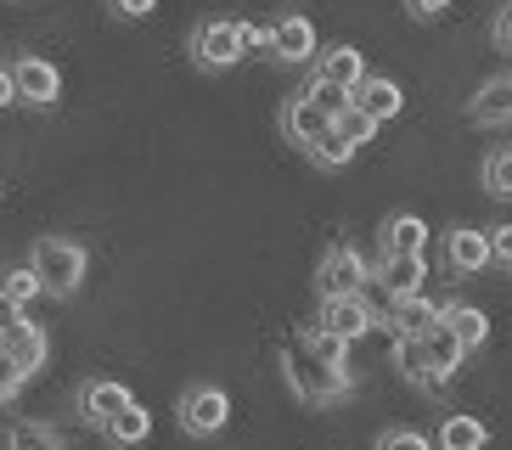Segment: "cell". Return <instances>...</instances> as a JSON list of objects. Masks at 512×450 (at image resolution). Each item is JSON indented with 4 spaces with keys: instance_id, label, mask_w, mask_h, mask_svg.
<instances>
[{
    "instance_id": "ffe728a7",
    "label": "cell",
    "mask_w": 512,
    "mask_h": 450,
    "mask_svg": "<svg viewBox=\"0 0 512 450\" xmlns=\"http://www.w3.org/2000/svg\"><path fill=\"white\" fill-rule=\"evenodd\" d=\"M484 445H490V428H484L473 411H451V417L439 422L434 450H484Z\"/></svg>"
},
{
    "instance_id": "6da1fadb",
    "label": "cell",
    "mask_w": 512,
    "mask_h": 450,
    "mask_svg": "<svg viewBox=\"0 0 512 450\" xmlns=\"http://www.w3.org/2000/svg\"><path fill=\"white\" fill-rule=\"evenodd\" d=\"M282 377H287V389L299 394L304 405H338L344 394H355V372L321 360L304 338H293V344L282 349Z\"/></svg>"
},
{
    "instance_id": "9c48e42d",
    "label": "cell",
    "mask_w": 512,
    "mask_h": 450,
    "mask_svg": "<svg viewBox=\"0 0 512 450\" xmlns=\"http://www.w3.org/2000/svg\"><path fill=\"white\" fill-rule=\"evenodd\" d=\"M332 124H338V119H332V113L316 102V96H310V90H293V96L282 102V135L293 141V147H304V152L316 147Z\"/></svg>"
},
{
    "instance_id": "d4e9b609",
    "label": "cell",
    "mask_w": 512,
    "mask_h": 450,
    "mask_svg": "<svg viewBox=\"0 0 512 450\" xmlns=\"http://www.w3.org/2000/svg\"><path fill=\"white\" fill-rule=\"evenodd\" d=\"M355 152H361V147H355V141H349V135L338 130V124H332V130L321 135L316 147H310V164H316V169H344L349 158H355Z\"/></svg>"
},
{
    "instance_id": "44dd1931",
    "label": "cell",
    "mask_w": 512,
    "mask_h": 450,
    "mask_svg": "<svg viewBox=\"0 0 512 450\" xmlns=\"http://www.w3.org/2000/svg\"><path fill=\"white\" fill-rule=\"evenodd\" d=\"M389 321H394V332H400V338H428V332L439 327V304L434 299H394L389 304Z\"/></svg>"
},
{
    "instance_id": "4fadbf2b",
    "label": "cell",
    "mask_w": 512,
    "mask_h": 450,
    "mask_svg": "<svg viewBox=\"0 0 512 450\" xmlns=\"http://www.w3.org/2000/svg\"><path fill=\"white\" fill-rule=\"evenodd\" d=\"M349 107H355V113H366L372 124H389V119H400V113H406V90L394 85L389 74H366L361 90L349 96Z\"/></svg>"
},
{
    "instance_id": "7402d4cb",
    "label": "cell",
    "mask_w": 512,
    "mask_h": 450,
    "mask_svg": "<svg viewBox=\"0 0 512 450\" xmlns=\"http://www.w3.org/2000/svg\"><path fill=\"white\" fill-rule=\"evenodd\" d=\"M147 434H152V411H147L141 400H136V405H124L119 417H113V422L102 428V439H107V445H119V450L147 445Z\"/></svg>"
},
{
    "instance_id": "f1b7e54d",
    "label": "cell",
    "mask_w": 512,
    "mask_h": 450,
    "mask_svg": "<svg viewBox=\"0 0 512 450\" xmlns=\"http://www.w3.org/2000/svg\"><path fill=\"white\" fill-rule=\"evenodd\" d=\"M304 90H310V96H316V102L327 107L332 119H344V113H349V90H338V85H321V79H310Z\"/></svg>"
},
{
    "instance_id": "836d02e7",
    "label": "cell",
    "mask_w": 512,
    "mask_h": 450,
    "mask_svg": "<svg viewBox=\"0 0 512 450\" xmlns=\"http://www.w3.org/2000/svg\"><path fill=\"white\" fill-rule=\"evenodd\" d=\"M490 254L496 265H512V225H490Z\"/></svg>"
},
{
    "instance_id": "ac0fdd59",
    "label": "cell",
    "mask_w": 512,
    "mask_h": 450,
    "mask_svg": "<svg viewBox=\"0 0 512 450\" xmlns=\"http://www.w3.org/2000/svg\"><path fill=\"white\" fill-rule=\"evenodd\" d=\"M372 276L383 282L389 304H394V299H417V293H422V276H428V259H383Z\"/></svg>"
},
{
    "instance_id": "603a6c76",
    "label": "cell",
    "mask_w": 512,
    "mask_h": 450,
    "mask_svg": "<svg viewBox=\"0 0 512 450\" xmlns=\"http://www.w3.org/2000/svg\"><path fill=\"white\" fill-rule=\"evenodd\" d=\"M6 450H68V445H62V434L51 428V422L17 417L12 428H6Z\"/></svg>"
},
{
    "instance_id": "74e56055",
    "label": "cell",
    "mask_w": 512,
    "mask_h": 450,
    "mask_svg": "<svg viewBox=\"0 0 512 450\" xmlns=\"http://www.w3.org/2000/svg\"><path fill=\"white\" fill-rule=\"evenodd\" d=\"M445 6H451V0H406V12H411V17H422V23H428V17H439Z\"/></svg>"
},
{
    "instance_id": "3957f363",
    "label": "cell",
    "mask_w": 512,
    "mask_h": 450,
    "mask_svg": "<svg viewBox=\"0 0 512 450\" xmlns=\"http://www.w3.org/2000/svg\"><path fill=\"white\" fill-rule=\"evenodd\" d=\"M186 51H192V62L203 68V74H231L248 51H242V23L237 17H203L192 29V40H186Z\"/></svg>"
},
{
    "instance_id": "9a60e30c",
    "label": "cell",
    "mask_w": 512,
    "mask_h": 450,
    "mask_svg": "<svg viewBox=\"0 0 512 450\" xmlns=\"http://www.w3.org/2000/svg\"><path fill=\"white\" fill-rule=\"evenodd\" d=\"M377 242H383V259H422L428 254V220L422 214H389Z\"/></svg>"
},
{
    "instance_id": "f546056e",
    "label": "cell",
    "mask_w": 512,
    "mask_h": 450,
    "mask_svg": "<svg viewBox=\"0 0 512 450\" xmlns=\"http://www.w3.org/2000/svg\"><path fill=\"white\" fill-rule=\"evenodd\" d=\"M23 383H29V377L17 372V366H12V355L0 349V405H6V400H17V394H23Z\"/></svg>"
},
{
    "instance_id": "4316f807",
    "label": "cell",
    "mask_w": 512,
    "mask_h": 450,
    "mask_svg": "<svg viewBox=\"0 0 512 450\" xmlns=\"http://www.w3.org/2000/svg\"><path fill=\"white\" fill-rule=\"evenodd\" d=\"M299 338L316 349L321 360H332V366H349V344H344V338H332L327 327H310V332H299Z\"/></svg>"
},
{
    "instance_id": "484cf974",
    "label": "cell",
    "mask_w": 512,
    "mask_h": 450,
    "mask_svg": "<svg viewBox=\"0 0 512 450\" xmlns=\"http://www.w3.org/2000/svg\"><path fill=\"white\" fill-rule=\"evenodd\" d=\"M484 192L512 197V147H496L490 158H484Z\"/></svg>"
},
{
    "instance_id": "8d00e7d4",
    "label": "cell",
    "mask_w": 512,
    "mask_h": 450,
    "mask_svg": "<svg viewBox=\"0 0 512 450\" xmlns=\"http://www.w3.org/2000/svg\"><path fill=\"white\" fill-rule=\"evenodd\" d=\"M496 45H501V51H512V0L496 12Z\"/></svg>"
},
{
    "instance_id": "8992f818",
    "label": "cell",
    "mask_w": 512,
    "mask_h": 450,
    "mask_svg": "<svg viewBox=\"0 0 512 450\" xmlns=\"http://www.w3.org/2000/svg\"><path fill=\"white\" fill-rule=\"evenodd\" d=\"M439 259H445V270H451L456 282L479 276L484 265H496V254H490V231H479V225H451L445 242H439Z\"/></svg>"
},
{
    "instance_id": "30bf717a",
    "label": "cell",
    "mask_w": 512,
    "mask_h": 450,
    "mask_svg": "<svg viewBox=\"0 0 512 450\" xmlns=\"http://www.w3.org/2000/svg\"><path fill=\"white\" fill-rule=\"evenodd\" d=\"M12 79H17V102L23 107H57V96H62L57 62L23 51V57H12Z\"/></svg>"
},
{
    "instance_id": "277c9868",
    "label": "cell",
    "mask_w": 512,
    "mask_h": 450,
    "mask_svg": "<svg viewBox=\"0 0 512 450\" xmlns=\"http://www.w3.org/2000/svg\"><path fill=\"white\" fill-rule=\"evenodd\" d=\"M175 417H181V428L192 439H214V434H226V422H231V394L220 383H192L181 394V405H175Z\"/></svg>"
},
{
    "instance_id": "cb8c5ba5",
    "label": "cell",
    "mask_w": 512,
    "mask_h": 450,
    "mask_svg": "<svg viewBox=\"0 0 512 450\" xmlns=\"http://www.w3.org/2000/svg\"><path fill=\"white\" fill-rule=\"evenodd\" d=\"M0 293L29 310V304L46 293V282H40V270H34V265H6V270H0Z\"/></svg>"
},
{
    "instance_id": "7c38bea8",
    "label": "cell",
    "mask_w": 512,
    "mask_h": 450,
    "mask_svg": "<svg viewBox=\"0 0 512 450\" xmlns=\"http://www.w3.org/2000/svg\"><path fill=\"white\" fill-rule=\"evenodd\" d=\"M316 327H327L332 338H344V344H361L366 332L377 327V315H372V304H366V299H321Z\"/></svg>"
},
{
    "instance_id": "83f0119b",
    "label": "cell",
    "mask_w": 512,
    "mask_h": 450,
    "mask_svg": "<svg viewBox=\"0 0 512 450\" xmlns=\"http://www.w3.org/2000/svg\"><path fill=\"white\" fill-rule=\"evenodd\" d=\"M372 450H434V439L422 434V428H383Z\"/></svg>"
},
{
    "instance_id": "8fae6325",
    "label": "cell",
    "mask_w": 512,
    "mask_h": 450,
    "mask_svg": "<svg viewBox=\"0 0 512 450\" xmlns=\"http://www.w3.org/2000/svg\"><path fill=\"white\" fill-rule=\"evenodd\" d=\"M372 74L366 68V51H355L349 40H338V45H321V57H316V68H310V79H321V85H338V90H361V79Z\"/></svg>"
},
{
    "instance_id": "d6a6232c",
    "label": "cell",
    "mask_w": 512,
    "mask_h": 450,
    "mask_svg": "<svg viewBox=\"0 0 512 450\" xmlns=\"http://www.w3.org/2000/svg\"><path fill=\"white\" fill-rule=\"evenodd\" d=\"M242 51H248V57H254V51L271 57V29H265V23H242Z\"/></svg>"
},
{
    "instance_id": "1f68e13d",
    "label": "cell",
    "mask_w": 512,
    "mask_h": 450,
    "mask_svg": "<svg viewBox=\"0 0 512 450\" xmlns=\"http://www.w3.org/2000/svg\"><path fill=\"white\" fill-rule=\"evenodd\" d=\"M113 6V17H124V23H147L152 12H158V0H107Z\"/></svg>"
},
{
    "instance_id": "5b68a950",
    "label": "cell",
    "mask_w": 512,
    "mask_h": 450,
    "mask_svg": "<svg viewBox=\"0 0 512 450\" xmlns=\"http://www.w3.org/2000/svg\"><path fill=\"white\" fill-rule=\"evenodd\" d=\"M366 282H372V265L361 259V248H355V242L327 248V259H321V270H316L321 299H361Z\"/></svg>"
},
{
    "instance_id": "e0dca14e",
    "label": "cell",
    "mask_w": 512,
    "mask_h": 450,
    "mask_svg": "<svg viewBox=\"0 0 512 450\" xmlns=\"http://www.w3.org/2000/svg\"><path fill=\"white\" fill-rule=\"evenodd\" d=\"M467 119L473 124H512V74L484 79V90L467 102Z\"/></svg>"
},
{
    "instance_id": "2e32d148",
    "label": "cell",
    "mask_w": 512,
    "mask_h": 450,
    "mask_svg": "<svg viewBox=\"0 0 512 450\" xmlns=\"http://www.w3.org/2000/svg\"><path fill=\"white\" fill-rule=\"evenodd\" d=\"M439 327H451V338L467 349V355L490 344V315H484L479 304H462V299L439 304Z\"/></svg>"
},
{
    "instance_id": "4dcf8cb0",
    "label": "cell",
    "mask_w": 512,
    "mask_h": 450,
    "mask_svg": "<svg viewBox=\"0 0 512 450\" xmlns=\"http://www.w3.org/2000/svg\"><path fill=\"white\" fill-rule=\"evenodd\" d=\"M338 130H344L349 141H355V147H366V141H372V135H377V124L366 119V113H355V107H349L344 119H338Z\"/></svg>"
},
{
    "instance_id": "ba28073f",
    "label": "cell",
    "mask_w": 512,
    "mask_h": 450,
    "mask_svg": "<svg viewBox=\"0 0 512 450\" xmlns=\"http://www.w3.org/2000/svg\"><path fill=\"white\" fill-rule=\"evenodd\" d=\"M124 405H136V394L124 389L119 377H85V383H79V394H74V411H79V422H91L96 434H102L107 422L119 417Z\"/></svg>"
},
{
    "instance_id": "5bb4252c",
    "label": "cell",
    "mask_w": 512,
    "mask_h": 450,
    "mask_svg": "<svg viewBox=\"0 0 512 450\" xmlns=\"http://www.w3.org/2000/svg\"><path fill=\"white\" fill-rule=\"evenodd\" d=\"M0 349L12 355V366H17L23 377L46 372V360H51V338H46V327H40V321H23V327H12L6 338H0Z\"/></svg>"
},
{
    "instance_id": "7a4b0ae2",
    "label": "cell",
    "mask_w": 512,
    "mask_h": 450,
    "mask_svg": "<svg viewBox=\"0 0 512 450\" xmlns=\"http://www.w3.org/2000/svg\"><path fill=\"white\" fill-rule=\"evenodd\" d=\"M29 265L40 270V282H46L51 299H74L79 287H85L91 254H85V242H74V237H34Z\"/></svg>"
},
{
    "instance_id": "e575fe53",
    "label": "cell",
    "mask_w": 512,
    "mask_h": 450,
    "mask_svg": "<svg viewBox=\"0 0 512 450\" xmlns=\"http://www.w3.org/2000/svg\"><path fill=\"white\" fill-rule=\"evenodd\" d=\"M23 321H29V315H23V304H12L6 293H0V338H6L12 327H23Z\"/></svg>"
},
{
    "instance_id": "d590c367",
    "label": "cell",
    "mask_w": 512,
    "mask_h": 450,
    "mask_svg": "<svg viewBox=\"0 0 512 450\" xmlns=\"http://www.w3.org/2000/svg\"><path fill=\"white\" fill-rule=\"evenodd\" d=\"M17 107V79H12V62H0V113Z\"/></svg>"
},
{
    "instance_id": "d6986e66",
    "label": "cell",
    "mask_w": 512,
    "mask_h": 450,
    "mask_svg": "<svg viewBox=\"0 0 512 450\" xmlns=\"http://www.w3.org/2000/svg\"><path fill=\"white\" fill-rule=\"evenodd\" d=\"M422 355H428V372H434V389H445V383L456 377V366L467 360V349L451 338V327H434L428 338H422Z\"/></svg>"
},
{
    "instance_id": "52a82bcc",
    "label": "cell",
    "mask_w": 512,
    "mask_h": 450,
    "mask_svg": "<svg viewBox=\"0 0 512 450\" xmlns=\"http://www.w3.org/2000/svg\"><path fill=\"white\" fill-rule=\"evenodd\" d=\"M271 57L276 62H287V68H316V57H321V40H316V23L304 12H282L271 23Z\"/></svg>"
}]
</instances>
